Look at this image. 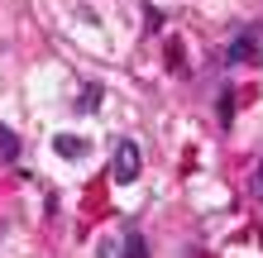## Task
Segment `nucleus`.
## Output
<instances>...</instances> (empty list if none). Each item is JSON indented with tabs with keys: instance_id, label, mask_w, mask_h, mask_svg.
Here are the masks:
<instances>
[{
	"instance_id": "1",
	"label": "nucleus",
	"mask_w": 263,
	"mask_h": 258,
	"mask_svg": "<svg viewBox=\"0 0 263 258\" xmlns=\"http://www.w3.org/2000/svg\"><path fill=\"white\" fill-rule=\"evenodd\" d=\"M139 168H144V153H139V144H134V139H115L110 177L120 182V187H129V182H139Z\"/></svg>"
},
{
	"instance_id": "2",
	"label": "nucleus",
	"mask_w": 263,
	"mask_h": 258,
	"mask_svg": "<svg viewBox=\"0 0 263 258\" xmlns=\"http://www.w3.org/2000/svg\"><path fill=\"white\" fill-rule=\"evenodd\" d=\"M225 57H230V63H249V67H263V38H258V29H239Z\"/></svg>"
},
{
	"instance_id": "3",
	"label": "nucleus",
	"mask_w": 263,
	"mask_h": 258,
	"mask_svg": "<svg viewBox=\"0 0 263 258\" xmlns=\"http://www.w3.org/2000/svg\"><path fill=\"white\" fill-rule=\"evenodd\" d=\"M53 148H58V158H67V163H82V158L91 153V144L82 139V134H58Z\"/></svg>"
},
{
	"instance_id": "4",
	"label": "nucleus",
	"mask_w": 263,
	"mask_h": 258,
	"mask_svg": "<svg viewBox=\"0 0 263 258\" xmlns=\"http://www.w3.org/2000/svg\"><path fill=\"white\" fill-rule=\"evenodd\" d=\"M125 258H148V244H144V234H139V230L125 234Z\"/></svg>"
},
{
	"instance_id": "5",
	"label": "nucleus",
	"mask_w": 263,
	"mask_h": 258,
	"mask_svg": "<svg viewBox=\"0 0 263 258\" xmlns=\"http://www.w3.org/2000/svg\"><path fill=\"white\" fill-rule=\"evenodd\" d=\"M96 105H101V86H86L82 96H77V110L82 115H96Z\"/></svg>"
},
{
	"instance_id": "6",
	"label": "nucleus",
	"mask_w": 263,
	"mask_h": 258,
	"mask_svg": "<svg viewBox=\"0 0 263 258\" xmlns=\"http://www.w3.org/2000/svg\"><path fill=\"white\" fill-rule=\"evenodd\" d=\"M14 153H20V139H14V129L0 125V158H14Z\"/></svg>"
},
{
	"instance_id": "7",
	"label": "nucleus",
	"mask_w": 263,
	"mask_h": 258,
	"mask_svg": "<svg viewBox=\"0 0 263 258\" xmlns=\"http://www.w3.org/2000/svg\"><path fill=\"white\" fill-rule=\"evenodd\" d=\"M254 191H258V196H263V168H258V177H254Z\"/></svg>"
}]
</instances>
